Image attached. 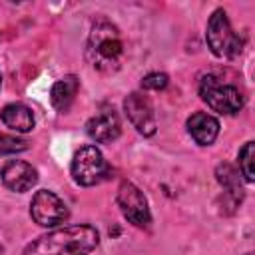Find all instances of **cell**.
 <instances>
[{
    "label": "cell",
    "mask_w": 255,
    "mask_h": 255,
    "mask_svg": "<svg viewBox=\"0 0 255 255\" xmlns=\"http://www.w3.org/2000/svg\"><path fill=\"white\" fill-rule=\"evenodd\" d=\"M100 241L96 227L70 225L40 235L26 245L22 255H86Z\"/></svg>",
    "instance_id": "1"
},
{
    "label": "cell",
    "mask_w": 255,
    "mask_h": 255,
    "mask_svg": "<svg viewBox=\"0 0 255 255\" xmlns=\"http://www.w3.org/2000/svg\"><path fill=\"white\" fill-rule=\"evenodd\" d=\"M86 56L96 70L104 74L116 72L124 58V42L118 28L108 20H98L90 30Z\"/></svg>",
    "instance_id": "2"
},
{
    "label": "cell",
    "mask_w": 255,
    "mask_h": 255,
    "mask_svg": "<svg viewBox=\"0 0 255 255\" xmlns=\"http://www.w3.org/2000/svg\"><path fill=\"white\" fill-rule=\"evenodd\" d=\"M199 96L201 100L217 114L223 116H233L243 108V96L241 92L231 86L221 82L217 76H205L199 82Z\"/></svg>",
    "instance_id": "3"
},
{
    "label": "cell",
    "mask_w": 255,
    "mask_h": 255,
    "mask_svg": "<svg viewBox=\"0 0 255 255\" xmlns=\"http://www.w3.org/2000/svg\"><path fill=\"white\" fill-rule=\"evenodd\" d=\"M207 44L217 58H235L241 52L243 40L233 30L225 10H215L207 22Z\"/></svg>",
    "instance_id": "4"
},
{
    "label": "cell",
    "mask_w": 255,
    "mask_h": 255,
    "mask_svg": "<svg viewBox=\"0 0 255 255\" xmlns=\"http://www.w3.org/2000/svg\"><path fill=\"white\" fill-rule=\"evenodd\" d=\"M108 173V163L96 145H84L72 159V177L78 185L90 187L100 183Z\"/></svg>",
    "instance_id": "5"
},
{
    "label": "cell",
    "mask_w": 255,
    "mask_h": 255,
    "mask_svg": "<svg viewBox=\"0 0 255 255\" xmlns=\"http://www.w3.org/2000/svg\"><path fill=\"white\" fill-rule=\"evenodd\" d=\"M118 205H120L124 217L131 225L141 227V229L149 227L151 213L147 207V199L137 185H133L131 181H122L118 187Z\"/></svg>",
    "instance_id": "6"
},
{
    "label": "cell",
    "mask_w": 255,
    "mask_h": 255,
    "mask_svg": "<svg viewBox=\"0 0 255 255\" xmlns=\"http://www.w3.org/2000/svg\"><path fill=\"white\" fill-rule=\"evenodd\" d=\"M30 215L32 219L42 227H54L58 223H64L68 219V207L66 203L52 191L40 189L34 193L30 203Z\"/></svg>",
    "instance_id": "7"
},
{
    "label": "cell",
    "mask_w": 255,
    "mask_h": 255,
    "mask_svg": "<svg viewBox=\"0 0 255 255\" xmlns=\"http://www.w3.org/2000/svg\"><path fill=\"white\" fill-rule=\"evenodd\" d=\"M124 112L128 116V120L131 122V126L141 133V135H153L157 129V120H155V112L153 106L149 102V98L141 92H131L126 100H124Z\"/></svg>",
    "instance_id": "8"
},
{
    "label": "cell",
    "mask_w": 255,
    "mask_h": 255,
    "mask_svg": "<svg viewBox=\"0 0 255 255\" xmlns=\"http://www.w3.org/2000/svg\"><path fill=\"white\" fill-rule=\"evenodd\" d=\"M0 179L10 191H28L32 185L38 181V171L32 167V163L22 161V159H10L4 163L0 169Z\"/></svg>",
    "instance_id": "9"
},
{
    "label": "cell",
    "mask_w": 255,
    "mask_h": 255,
    "mask_svg": "<svg viewBox=\"0 0 255 255\" xmlns=\"http://www.w3.org/2000/svg\"><path fill=\"white\" fill-rule=\"evenodd\" d=\"M122 131V124L118 114L112 108L102 110L100 114H96L94 118H90V122L86 124V133L98 141V143H110L114 141Z\"/></svg>",
    "instance_id": "10"
},
{
    "label": "cell",
    "mask_w": 255,
    "mask_h": 255,
    "mask_svg": "<svg viewBox=\"0 0 255 255\" xmlns=\"http://www.w3.org/2000/svg\"><path fill=\"white\" fill-rule=\"evenodd\" d=\"M187 131L199 145H211L219 133V122L205 112H195L187 120Z\"/></svg>",
    "instance_id": "11"
},
{
    "label": "cell",
    "mask_w": 255,
    "mask_h": 255,
    "mask_svg": "<svg viewBox=\"0 0 255 255\" xmlns=\"http://www.w3.org/2000/svg\"><path fill=\"white\" fill-rule=\"evenodd\" d=\"M0 120L6 128H10L12 131H18V133H26L34 128V114L28 106L20 104V102H14V104H8L2 108L0 112Z\"/></svg>",
    "instance_id": "12"
},
{
    "label": "cell",
    "mask_w": 255,
    "mask_h": 255,
    "mask_svg": "<svg viewBox=\"0 0 255 255\" xmlns=\"http://www.w3.org/2000/svg\"><path fill=\"white\" fill-rule=\"evenodd\" d=\"M78 90H80V80H78L76 76L70 74V76L60 78V80L52 86V90H50V102H52V106H54L58 112H66V110L72 106V102H74Z\"/></svg>",
    "instance_id": "13"
},
{
    "label": "cell",
    "mask_w": 255,
    "mask_h": 255,
    "mask_svg": "<svg viewBox=\"0 0 255 255\" xmlns=\"http://www.w3.org/2000/svg\"><path fill=\"white\" fill-rule=\"evenodd\" d=\"M215 175H217V181L225 187L227 197H231L233 205H237L241 201V197H243V187H241L239 171L231 163H219L217 169H215Z\"/></svg>",
    "instance_id": "14"
},
{
    "label": "cell",
    "mask_w": 255,
    "mask_h": 255,
    "mask_svg": "<svg viewBox=\"0 0 255 255\" xmlns=\"http://www.w3.org/2000/svg\"><path fill=\"white\" fill-rule=\"evenodd\" d=\"M253 141H247L241 149H239V155H237V159H239V171L243 173V177H245V181H253Z\"/></svg>",
    "instance_id": "15"
},
{
    "label": "cell",
    "mask_w": 255,
    "mask_h": 255,
    "mask_svg": "<svg viewBox=\"0 0 255 255\" xmlns=\"http://www.w3.org/2000/svg\"><path fill=\"white\" fill-rule=\"evenodd\" d=\"M24 149H28V141H24L20 137H14V135L0 133V155L18 153V151H24Z\"/></svg>",
    "instance_id": "16"
},
{
    "label": "cell",
    "mask_w": 255,
    "mask_h": 255,
    "mask_svg": "<svg viewBox=\"0 0 255 255\" xmlns=\"http://www.w3.org/2000/svg\"><path fill=\"white\" fill-rule=\"evenodd\" d=\"M167 82H169L167 74H163V72H151V74H147V76L141 78V88L143 90L159 92V90H163L167 86Z\"/></svg>",
    "instance_id": "17"
},
{
    "label": "cell",
    "mask_w": 255,
    "mask_h": 255,
    "mask_svg": "<svg viewBox=\"0 0 255 255\" xmlns=\"http://www.w3.org/2000/svg\"><path fill=\"white\" fill-rule=\"evenodd\" d=\"M0 84H2V76H0Z\"/></svg>",
    "instance_id": "18"
},
{
    "label": "cell",
    "mask_w": 255,
    "mask_h": 255,
    "mask_svg": "<svg viewBox=\"0 0 255 255\" xmlns=\"http://www.w3.org/2000/svg\"><path fill=\"white\" fill-rule=\"evenodd\" d=\"M245 255H251V253H245Z\"/></svg>",
    "instance_id": "19"
}]
</instances>
